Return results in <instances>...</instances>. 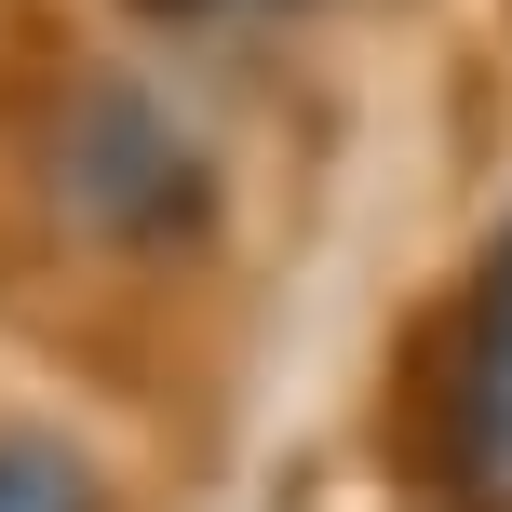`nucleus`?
I'll list each match as a JSON object with an SVG mask.
<instances>
[{"label":"nucleus","mask_w":512,"mask_h":512,"mask_svg":"<svg viewBox=\"0 0 512 512\" xmlns=\"http://www.w3.org/2000/svg\"><path fill=\"white\" fill-rule=\"evenodd\" d=\"M68 203H81V230H108V243H189L203 230V162H189V135L162 122L149 95L95 81L81 122H68Z\"/></svg>","instance_id":"f257e3e1"},{"label":"nucleus","mask_w":512,"mask_h":512,"mask_svg":"<svg viewBox=\"0 0 512 512\" xmlns=\"http://www.w3.org/2000/svg\"><path fill=\"white\" fill-rule=\"evenodd\" d=\"M459 472L486 512H512V243H499L486 297H472V337H459Z\"/></svg>","instance_id":"f03ea898"},{"label":"nucleus","mask_w":512,"mask_h":512,"mask_svg":"<svg viewBox=\"0 0 512 512\" xmlns=\"http://www.w3.org/2000/svg\"><path fill=\"white\" fill-rule=\"evenodd\" d=\"M0 512H108V486L68 445H0Z\"/></svg>","instance_id":"7ed1b4c3"}]
</instances>
